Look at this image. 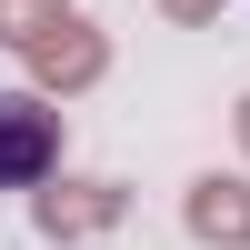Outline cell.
Masks as SVG:
<instances>
[{
  "mask_svg": "<svg viewBox=\"0 0 250 250\" xmlns=\"http://www.w3.org/2000/svg\"><path fill=\"white\" fill-rule=\"evenodd\" d=\"M60 170V120L30 90H0V190H40Z\"/></svg>",
  "mask_w": 250,
  "mask_h": 250,
  "instance_id": "6da1fadb",
  "label": "cell"
}]
</instances>
